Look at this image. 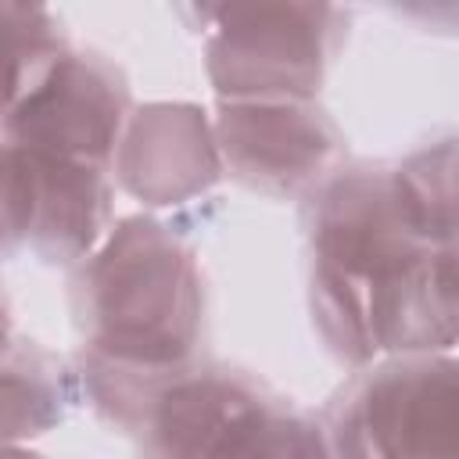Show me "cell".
I'll use <instances>...</instances> for the list:
<instances>
[{
  "label": "cell",
  "mask_w": 459,
  "mask_h": 459,
  "mask_svg": "<svg viewBox=\"0 0 459 459\" xmlns=\"http://www.w3.org/2000/svg\"><path fill=\"white\" fill-rule=\"evenodd\" d=\"M7 219L11 233L25 230V237L47 244H86L90 230L100 215V186L90 165L7 147Z\"/></svg>",
  "instance_id": "4"
},
{
  "label": "cell",
  "mask_w": 459,
  "mask_h": 459,
  "mask_svg": "<svg viewBox=\"0 0 459 459\" xmlns=\"http://www.w3.org/2000/svg\"><path fill=\"white\" fill-rule=\"evenodd\" d=\"M230 459H326V455L319 448V437L305 423L258 420L255 430L244 437V445Z\"/></svg>",
  "instance_id": "5"
},
{
  "label": "cell",
  "mask_w": 459,
  "mask_h": 459,
  "mask_svg": "<svg viewBox=\"0 0 459 459\" xmlns=\"http://www.w3.org/2000/svg\"><path fill=\"white\" fill-rule=\"evenodd\" d=\"M186 298L183 265L172 247L154 233L122 237V247L108 255L100 280V323L108 348L129 359H176L186 348Z\"/></svg>",
  "instance_id": "1"
},
{
  "label": "cell",
  "mask_w": 459,
  "mask_h": 459,
  "mask_svg": "<svg viewBox=\"0 0 459 459\" xmlns=\"http://www.w3.org/2000/svg\"><path fill=\"white\" fill-rule=\"evenodd\" d=\"M373 459H459V362L387 369L362 405Z\"/></svg>",
  "instance_id": "2"
},
{
  "label": "cell",
  "mask_w": 459,
  "mask_h": 459,
  "mask_svg": "<svg viewBox=\"0 0 459 459\" xmlns=\"http://www.w3.org/2000/svg\"><path fill=\"white\" fill-rule=\"evenodd\" d=\"M115 122V90L82 61H57L29 86L22 108H11V129L22 126V140H11V147L68 161L93 158L108 147Z\"/></svg>",
  "instance_id": "3"
}]
</instances>
